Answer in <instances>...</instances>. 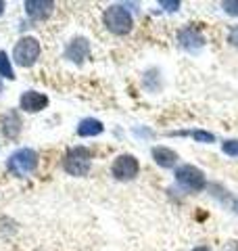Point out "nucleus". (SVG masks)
<instances>
[{"mask_svg":"<svg viewBox=\"0 0 238 251\" xmlns=\"http://www.w3.org/2000/svg\"><path fill=\"white\" fill-rule=\"evenodd\" d=\"M105 25H107L109 31H113L115 36H125V34L132 31L134 19H132V15L125 6L113 4L105 11Z\"/></svg>","mask_w":238,"mask_h":251,"instance_id":"nucleus-1","label":"nucleus"},{"mask_svg":"<svg viewBox=\"0 0 238 251\" xmlns=\"http://www.w3.org/2000/svg\"><path fill=\"white\" fill-rule=\"evenodd\" d=\"M90 159H92V155L86 147H73L65 155L63 168H65V172L71 176H86L90 172V166H92Z\"/></svg>","mask_w":238,"mask_h":251,"instance_id":"nucleus-2","label":"nucleus"},{"mask_svg":"<svg viewBox=\"0 0 238 251\" xmlns=\"http://www.w3.org/2000/svg\"><path fill=\"white\" fill-rule=\"evenodd\" d=\"M15 176H27L38 168V153L34 149H19L9 157V163H6Z\"/></svg>","mask_w":238,"mask_h":251,"instance_id":"nucleus-3","label":"nucleus"},{"mask_svg":"<svg viewBox=\"0 0 238 251\" xmlns=\"http://www.w3.org/2000/svg\"><path fill=\"white\" fill-rule=\"evenodd\" d=\"M38 57H40V42L31 36L21 38L13 49V59L21 67H31L38 61Z\"/></svg>","mask_w":238,"mask_h":251,"instance_id":"nucleus-4","label":"nucleus"},{"mask_svg":"<svg viewBox=\"0 0 238 251\" xmlns=\"http://www.w3.org/2000/svg\"><path fill=\"white\" fill-rule=\"evenodd\" d=\"M176 180L188 191H203L207 186V178L194 166H180L176 170Z\"/></svg>","mask_w":238,"mask_h":251,"instance_id":"nucleus-5","label":"nucleus"},{"mask_svg":"<svg viewBox=\"0 0 238 251\" xmlns=\"http://www.w3.org/2000/svg\"><path fill=\"white\" fill-rule=\"evenodd\" d=\"M140 172V163L134 155H119L117 159L111 166V174H113L117 180H134Z\"/></svg>","mask_w":238,"mask_h":251,"instance_id":"nucleus-6","label":"nucleus"},{"mask_svg":"<svg viewBox=\"0 0 238 251\" xmlns=\"http://www.w3.org/2000/svg\"><path fill=\"white\" fill-rule=\"evenodd\" d=\"M19 105H21L23 111H27V113H38V111H42V109L48 105V97H46V94H42V92H36V90H27V92L21 94Z\"/></svg>","mask_w":238,"mask_h":251,"instance_id":"nucleus-7","label":"nucleus"},{"mask_svg":"<svg viewBox=\"0 0 238 251\" xmlns=\"http://www.w3.org/2000/svg\"><path fill=\"white\" fill-rule=\"evenodd\" d=\"M52 9H54V2H50V0H46V2L44 0H29V2H25V13L31 19H38V21L50 17Z\"/></svg>","mask_w":238,"mask_h":251,"instance_id":"nucleus-8","label":"nucleus"},{"mask_svg":"<svg viewBox=\"0 0 238 251\" xmlns=\"http://www.w3.org/2000/svg\"><path fill=\"white\" fill-rule=\"evenodd\" d=\"M178 38H180V44L184 46V49H188V50H201L203 49V44H205V38L198 34V31L194 29V27H186V29H182L180 34H178Z\"/></svg>","mask_w":238,"mask_h":251,"instance_id":"nucleus-9","label":"nucleus"},{"mask_svg":"<svg viewBox=\"0 0 238 251\" xmlns=\"http://www.w3.org/2000/svg\"><path fill=\"white\" fill-rule=\"evenodd\" d=\"M153 159L161 168H173L176 166V161H178V155L167 147H155L153 149Z\"/></svg>","mask_w":238,"mask_h":251,"instance_id":"nucleus-10","label":"nucleus"},{"mask_svg":"<svg viewBox=\"0 0 238 251\" xmlns=\"http://www.w3.org/2000/svg\"><path fill=\"white\" fill-rule=\"evenodd\" d=\"M88 52H90V46L88 42L84 40V38H77V40H73L69 44V49H67V57L71 61H82L88 57Z\"/></svg>","mask_w":238,"mask_h":251,"instance_id":"nucleus-11","label":"nucleus"},{"mask_svg":"<svg viewBox=\"0 0 238 251\" xmlns=\"http://www.w3.org/2000/svg\"><path fill=\"white\" fill-rule=\"evenodd\" d=\"M102 130H105V128H102V124H100L98 120H94V117H88V120H82V124L77 126V134L82 136V138L98 136Z\"/></svg>","mask_w":238,"mask_h":251,"instance_id":"nucleus-12","label":"nucleus"},{"mask_svg":"<svg viewBox=\"0 0 238 251\" xmlns=\"http://www.w3.org/2000/svg\"><path fill=\"white\" fill-rule=\"evenodd\" d=\"M19 130H21V120H19L17 111L6 113V117L2 120V132H4V136H9V138H17Z\"/></svg>","mask_w":238,"mask_h":251,"instance_id":"nucleus-13","label":"nucleus"},{"mask_svg":"<svg viewBox=\"0 0 238 251\" xmlns=\"http://www.w3.org/2000/svg\"><path fill=\"white\" fill-rule=\"evenodd\" d=\"M0 75L6 77V80H15V72H13V67H11V59H9V54L0 50Z\"/></svg>","mask_w":238,"mask_h":251,"instance_id":"nucleus-14","label":"nucleus"},{"mask_svg":"<svg viewBox=\"0 0 238 251\" xmlns=\"http://www.w3.org/2000/svg\"><path fill=\"white\" fill-rule=\"evenodd\" d=\"M221 149H224V153L230 155V157H238V140H226L224 145H221Z\"/></svg>","mask_w":238,"mask_h":251,"instance_id":"nucleus-15","label":"nucleus"},{"mask_svg":"<svg viewBox=\"0 0 238 251\" xmlns=\"http://www.w3.org/2000/svg\"><path fill=\"white\" fill-rule=\"evenodd\" d=\"M190 136H192L194 140H198V143H213V134H209V132H203V130H194L190 132Z\"/></svg>","mask_w":238,"mask_h":251,"instance_id":"nucleus-16","label":"nucleus"},{"mask_svg":"<svg viewBox=\"0 0 238 251\" xmlns=\"http://www.w3.org/2000/svg\"><path fill=\"white\" fill-rule=\"evenodd\" d=\"M224 11L228 15H234V17H238V2H234V0H230V2H224Z\"/></svg>","mask_w":238,"mask_h":251,"instance_id":"nucleus-17","label":"nucleus"},{"mask_svg":"<svg viewBox=\"0 0 238 251\" xmlns=\"http://www.w3.org/2000/svg\"><path fill=\"white\" fill-rule=\"evenodd\" d=\"M228 42L238 49V25H234L232 29H230V34H228Z\"/></svg>","mask_w":238,"mask_h":251,"instance_id":"nucleus-18","label":"nucleus"},{"mask_svg":"<svg viewBox=\"0 0 238 251\" xmlns=\"http://www.w3.org/2000/svg\"><path fill=\"white\" fill-rule=\"evenodd\" d=\"M161 6H165L167 11H176V9H180V2H169V0H161Z\"/></svg>","mask_w":238,"mask_h":251,"instance_id":"nucleus-19","label":"nucleus"},{"mask_svg":"<svg viewBox=\"0 0 238 251\" xmlns=\"http://www.w3.org/2000/svg\"><path fill=\"white\" fill-rule=\"evenodd\" d=\"M224 251H238V241H230L224 247Z\"/></svg>","mask_w":238,"mask_h":251,"instance_id":"nucleus-20","label":"nucleus"},{"mask_svg":"<svg viewBox=\"0 0 238 251\" xmlns=\"http://www.w3.org/2000/svg\"><path fill=\"white\" fill-rule=\"evenodd\" d=\"M192 251H211V249H209V247H205V245H201V247H194Z\"/></svg>","mask_w":238,"mask_h":251,"instance_id":"nucleus-21","label":"nucleus"},{"mask_svg":"<svg viewBox=\"0 0 238 251\" xmlns=\"http://www.w3.org/2000/svg\"><path fill=\"white\" fill-rule=\"evenodd\" d=\"M2 11H4V2H0V15H2Z\"/></svg>","mask_w":238,"mask_h":251,"instance_id":"nucleus-22","label":"nucleus"}]
</instances>
